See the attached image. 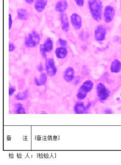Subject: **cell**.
Listing matches in <instances>:
<instances>
[{"label": "cell", "instance_id": "cell-1", "mask_svg": "<svg viewBox=\"0 0 121 165\" xmlns=\"http://www.w3.org/2000/svg\"><path fill=\"white\" fill-rule=\"evenodd\" d=\"M88 7L92 18L97 21L102 19V4L100 0H88Z\"/></svg>", "mask_w": 121, "mask_h": 165}, {"label": "cell", "instance_id": "cell-2", "mask_svg": "<svg viewBox=\"0 0 121 165\" xmlns=\"http://www.w3.org/2000/svg\"><path fill=\"white\" fill-rule=\"evenodd\" d=\"M94 83L92 81L88 80L81 86L77 91L76 97L79 100L82 101L86 98L88 93L92 90Z\"/></svg>", "mask_w": 121, "mask_h": 165}, {"label": "cell", "instance_id": "cell-3", "mask_svg": "<svg viewBox=\"0 0 121 165\" xmlns=\"http://www.w3.org/2000/svg\"><path fill=\"white\" fill-rule=\"evenodd\" d=\"M40 36L39 34L35 31L29 33L26 37L24 45L26 47L33 48L37 46L40 43Z\"/></svg>", "mask_w": 121, "mask_h": 165}, {"label": "cell", "instance_id": "cell-4", "mask_svg": "<svg viewBox=\"0 0 121 165\" xmlns=\"http://www.w3.org/2000/svg\"><path fill=\"white\" fill-rule=\"evenodd\" d=\"M97 94L99 100L102 102H104L109 97L111 91L102 83L98 84L97 87Z\"/></svg>", "mask_w": 121, "mask_h": 165}, {"label": "cell", "instance_id": "cell-5", "mask_svg": "<svg viewBox=\"0 0 121 165\" xmlns=\"http://www.w3.org/2000/svg\"><path fill=\"white\" fill-rule=\"evenodd\" d=\"M45 68L47 74L50 77H54L56 75L57 69L54 58H48L46 59Z\"/></svg>", "mask_w": 121, "mask_h": 165}, {"label": "cell", "instance_id": "cell-6", "mask_svg": "<svg viewBox=\"0 0 121 165\" xmlns=\"http://www.w3.org/2000/svg\"><path fill=\"white\" fill-rule=\"evenodd\" d=\"M91 106L90 102H88L85 104L82 101L79 100L74 104V111L77 114L86 113L89 109Z\"/></svg>", "mask_w": 121, "mask_h": 165}, {"label": "cell", "instance_id": "cell-7", "mask_svg": "<svg viewBox=\"0 0 121 165\" xmlns=\"http://www.w3.org/2000/svg\"><path fill=\"white\" fill-rule=\"evenodd\" d=\"M115 11L112 6H108L105 7L104 11V17L105 22L109 23L114 19Z\"/></svg>", "mask_w": 121, "mask_h": 165}, {"label": "cell", "instance_id": "cell-8", "mask_svg": "<svg viewBox=\"0 0 121 165\" xmlns=\"http://www.w3.org/2000/svg\"><path fill=\"white\" fill-rule=\"evenodd\" d=\"M106 33V30L105 28L102 25H99L95 31V38L97 41H103L105 39Z\"/></svg>", "mask_w": 121, "mask_h": 165}, {"label": "cell", "instance_id": "cell-9", "mask_svg": "<svg viewBox=\"0 0 121 165\" xmlns=\"http://www.w3.org/2000/svg\"><path fill=\"white\" fill-rule=\"evenodd\" d=\"M70 21L73 27L76 30H79L81 28L82 19L78 14L76 13L72 14L70 17Z\"/></svg>", "mask_w": 121, "mask_h": 165}, {"label": "cell", "instance_id": "cell-10", "mask_svg": "<svg viewBox=\"0 0 121 165\" xmlns=\"http://www.w3.org/2000/svg\"><path fill=\"white\" fill-rule=\"evenodd\" d=\"M74 77V70L72 67H69L65 70L63 74V79L68 83L72 81Z\"/></svg>", "mask_w": 121, "mask_h": 165}, {"label": "cell", "instance_id": "cell-11", "mask_svg": "<svg viewBox=\"0 0 121 165\" xmlns=\"http://www.w3.org/2000/svg\"><path fill=\"white\" fill-rule=\"evenodd\" d=\"M47 4V0H36L34 8L37 12L41 13L45 9Z\"/></svg>", "mask_w": 121, "mask_h": 165}, {"label": "cell", "instance_id": "cell-12", "mask_svg": "<svg viewBox=\"0 0 121 165\" xmlns=\"http://www.w3.org/2000/svg\"><path fill=\"white\" fill-rule=\"evenodd\" d=\"M47 74L42 73L40 76L39 79L35 77L34 79V82L35 85L38 86H42L46 84L47 81Z\"/></svg>", "mask_w": 121, "mask_h": 165}, {"label": "cell", "instance_id": "cell-13", "mask_svg": "<svg viewBox=\"0 0 121 165\" xmlns=\"http://www.w3.org/2000/svg\"><path fill=\"white\" fill-rule=\"evenodd\" d=\"M61 20L62 30L65 32H68L69 29L70 24L67 15L66 14H63L61 17Z\"/></svg>", "mask_w": 121, "mask_h": 165}, {"label": "cell", "instance_id": "cell-14", "mask_svg": "<svg viewBox=\"0 0 121 165\" xmlns=\"http://www.w3.org/2000/svg\"><path fill=\"white\" fill-rule=\"evenodd\" d=\"M68 53L67 50L63 47L57 48L55 51L56 57L59 59H63L66 58Z\"/></svg>", "mask_w": 121, "mask_h": 165}, {"label": "cell", "instance_id": "cell-15", "mask_svg": "<svg viewBox=\"0 0 121 165\" xmlns=\"http://www.w3.org/2000/svg\"><path fill=\"white\" fill-rule=\"evenodd\" d=\"M67 6L68 3L66 0H60L56 4L55 10L59 12H64L67 8Z\"/></svg>", "mask_w": 121, "mask_h": 165}, {"label": "cell", "instance_id": "cell-16", "mask_svg": "<svg viewBox=\"0 0 121 165\" xmlns=\"http://www.w3.org/2000/svg\"><path fill=\"white\" fill-rule=\"evenodd\" d=\"M121 70V63L120 61L115 59L112 62L111 66V71L112 73H118Z\"/></svg>", "mask_w": 121, "mask_h": 165}, {"label": "cell", "instance_id": "cell-17", "mask_svg": "<svg viewBox=\"0 0 121 165\" xmlns=\"http://www.w3.org/2000/svg\"><path fill=\"white\" fill-rule=\"evenodd\" d=\"M13 111L17 114H25L26 113V109L21 103L18 102L15 104L14 106Z\"/></svg>", "mask_w": 121, "mask_h": 165}, {"label": "cell", "instance_id": "cell-18", "mask_svg": "<svg viewBox=\"0 0 121 165\" xmlns=\"http://www.w3.org/2000/svg\"><path fill=\"white\" fill-rule=\"evenodd\" d=\"M17 17L20 20H27L29 17L27 11L24 9H19L17 10Z\"/></svg>", "mask_w": 121, "mask_h": 165}, {"label": "cell", "instance_id": "cell-19", "mask_svg": "<svg viewBox=\"0 0 121 165\" xmlns=\"http://www.w3.org/2000/svg\"><path fill=\"white\" fill-rule=\"evenodd\" d=\"M29 92L28 90L18 93L15 96V98L18 101H23L27 99L29 96Z\"/></svg>", "mask_w": 121, "mask_h": 165}, {"label": "cell", "instance_id": "cell-20", "mask_svg": "<svg viewBox=\"0 0 121 165\" xmlns=\"http://www.w3.org/2000/svg\"><path fill=\"white\" fill-rule=\"evenodd\" d=\"M43 45L45 48L47 52L48 53L51 52L53 49V43L50 38L47 39Z\"/></svg>", "mask_w": 121, "mask_h": 165}, {"label": "cell", "instance_id": "cell-21", "mask_svg": "<svg viewBox=\"0 0 121 165\" xmlns=\"http://www.w3.org/2000/svg\"><path fill=\"white\" fill-rule=\"evenodd\" d=\"M40 51L42 56L43 58H45L47 57V52L45 48L44 45L41 44L40 46Z\"/></svg>", "mask_w": 121, "mask_h": 165}, {"label": "cell", "instance_id": "cell-22", "mask_svg": "<svg viewBox=\"0 0 121 165\" xmlns=\"http://www.w3.org/2000/svg\"><path fill=\"white\" fill-rule=\"evenodd\" d=\"M16 91V88L15 87L10 86L9 88V96H11L13 95L14 93Z\"/></svg>", "mask_w": 121, "mask_h": 165}, {"label": "cell", "instance_id": "cell-23", "mask_svg": "<svg viewBox=\"0 0 121 165\" xmlns=\"http://www.w3.org/2000/svg\"><path fill=\"white\" fill-rule=\"evenodd\" d=\"M58 41L59 44L63 47H64L67 45V42L64 40L60 38L58 40Z\"/></svg>", "mask_w": 121, "mask_h": 165}, {"label": "cell", "instance_id": "cell-24", "mask_svg": "<svg viewBox=\"0 0 121 165\" xmlns=\"http://www.w3.org/2000/svg\"><path fill=\"white\" fill-rule=\"evenodd\" d=\"M12 24H13V20H12L11 15L9 14V29L10 30L12 29Z\"/></svg>", "mask_w": 121, "mask_h": 165}, {"label": "cell", "instance_id": "cell-25", "mask_svg": "<svg viewBox=\"0 0 121 165\" xmlns=\"http://www.w3.org/2000/svg\"><path fill=\"white\" fill-rule=\"evenodd\" d=\"M74 1L79 7H83L84 3V0H74Z\"/></svg>", "mask_w": 121, "mask_h": 165}, {"label": "cell", "instance_id": "cell-26", "mask_svg": "<svg viewBox=\"0 0 121 165\" xmlns=\"http://www.w3.org/2000/svg\"><path fill=\"white\" fill-rule=\"evenodd\" d=\"M15 47L13 43H9V52H13L15 50Z\"/></svg>", "mask_w": 121, "mask_h": 165}, {"label": "cell", "instance_id": "cell-27", "mask_svg": "<svg viewBox=\"0 0 121 165\" xmlns=\"http://www.w3.org/2000/svg\"><path fill=\"white\" fill-rule=\"evenodd\" d=\"M38 70L39 72H42L44 70V68H43L42 65L40 64L39 65L38 67Z\"/></svg>", "mask_w": 121, "mask_h": 165}, {"label": "cell", "instance_id": "cell-28", "mask_svg": "<svg viewBox=\"0 0 121 165\" xmlns=\"http://www.w3.org/2000/svg\"><path fill=\"white\" fill-rule=\"evenodd\" d=\"M35 0H25V1L27 3L29 4H32L34 2Z\"/></svg>", "mask_w": 121, "mask_h": 165}, {"label": "cell", "instance_id": "cell-29", "mask_svg": "<svg viewBox=\"0 0 121 165\" xmlns=\"http://www.w3.org/2000/svg\"></svg>", "mask_w": 121, "mask_h": 165}]
</instances>
